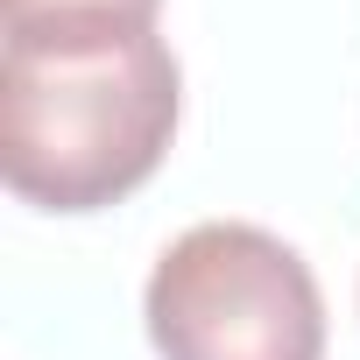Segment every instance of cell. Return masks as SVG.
<instances>
[{
	"label": "cell",
	"mask_w": 360,
	"mask_h": 360,
	"mask_svg": "<svg viewBox=\"0 0 360 360\" xmlns=\"http://www.w3.org/2000/svg\"><path fill=\"white\" fill-rule=\"evenodd\" d=\"M184 78L162 36L0 50V176L36 212H99L176 141Z\"/></svg>",
	"instance_id": "obj_1"
},
{
	"label": "cell",
	"mask_w": 360,
	"mask_h": 360,
	"mask_svg": "<svg viewBox=\"0 0 360 360\" xmlns=\"http://www.w3.org/2000/svg\"><path fill=\"white\" fill-rule=\"evenodd\" d=\"M141 318L162 360H325V297L304 255L248 219L176 233Z\"/></svg>",
	"instance_id": "obj_2"
},
{
	"label": "cell",
	"mask_w": 360,
	"mask_h": 360,
	"mask_svg": "<svg viewBox=\"0 0 360 360\" xmlns=\"http://www.w3.org/2000/svg\"><path fill=\"white\" fill-rule=\"evenodd\" d=\"M162 0H0V50H71V43H141Z\"/></svg>",
	"instance_id": "obj_3"
}]
</instances>
